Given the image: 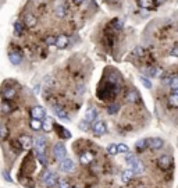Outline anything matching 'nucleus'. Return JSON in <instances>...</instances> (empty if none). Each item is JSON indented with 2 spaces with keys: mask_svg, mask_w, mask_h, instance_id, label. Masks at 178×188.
<instances>
[{
  "mask_svg": "<svg viewBox=\"0 0 178 188\" xmlns=\"http://www.w3.org/2000/svg\"><path fill=\"white\" fill-rule=\"evenodd\" d=\"M34 147H35V153L38 155V158L40 159L42 163H45V151H46V139L45 137H42V135H38L36 138L34 139Z\"/></svg>",
  "mask_w": 178,
  "mask_h": 188,
  "instance_id": "obj_1",
  "label": "nucleus"
},
{
  "mask_svg": "<svg viewBox=\"0 0 178 188\" xmlns=\"http://www.w3.org/2000/svg\"><path fill=\"white\" fill-rule=\"evenodd\" d=\"M60 170L63 171V173H73L74 170H75V163H74L71 159L66 158L63 159V160H60Z\"/></svg>",
  "mask_w": 178,
  "mask_h": 188,
  "instance_id": "obj_2",
  "label": "nucleus"
},
{
  "mask_svg": "<svg viewBox=\"0 0 178 188\" xmlns=\"http://www.w3.org/2000/svg\"><path fill=\"white\" fill-rule=\"evenodd\" d=\"M42 181H43V184L46 187H53V185H56L57 177L53 173H50L49 170H45L43 174H42Z\"/></svg>",
  "mask_w": 178,
  "mask_h": 188,
  "instance_id": "obj_3",
  "label": "nucleus"
},
{
  "mask_svg": "<svg viewBox=\"0 0 178 188\" xmlns=\"http://www.w3.org/2000/svg\"><path fill=\"white\" fill-rule=\"evenodd\" d=\"M53 153H54V158L59 159V160H63V159L67 158V149L64 147L63 144H56L53 147Z\"/></svg>",
  "mask_w": 178,
  "mask_h": 188,
  "instance_id": "obj_4",
  "label": "nucleus"
},
{
  "mask_svg": "<svg viewBox=\"0 0 178 188\" xmlns=\"http://www.w3.org/2000/svg\"><path fill=\"white\" fill-rule=\"evenodd\" d=\"M31 116H32V119L40 120V119L46 117V112H45V109L42 108V106H35V108H32V110H31Z\"/></svg>",
  "mask_w": 178,
  "mask_h": 188,
  "instance_id": "obj_5",
  "label": "nucleus"
},
{
  "mask_svg": "<svg viewBox=\"0 0 178 188\" xmlns=\"http://www.w3.org/2000/svg\"><path fill=\"white\" fill-rule=\"evenodd\" d=\"M148 141V147L152 149H161L164 145V141L161 138H149Z\"/></svg>",
  "mask_w": 178,
  "mask_h": 188,
  "instance_id": "obj_6",
  "label": "nucleus"
},
{
  "mask_svg": "<svg viewBox=\"0 0 178 188\" xmlns=\"http://www.w3.org/2000/svg\"><path fill=\"white\" fill-rule=\"evenodd\" d=\"M106 131H107V128H106L105 123L103 121H95V124H93V132H95V135L100 137V135L106 134Z\"/></svg>",
  "mask_w": 178,
  "mask_h": 188,
  "instance_id": "obj_7",
  "label": "nucleus"
},
{
  "mask_svg": "<svg viewBox=\"0 0 178 188\" xmlns=\"http://www.w3.org/2000/svg\"><path fill=\"white\" fill-rule=\"evenodd\" d=\"M159 166L161 169H168L170 166H173V158L167 156V155H163V156L159 158Z\"/></svg>",
  "mask_w": 178,
  "mask_h": 188,
  "instance_id": "obj_8",
  "label": "nucleus"
},
{
  "mask_svg": "<svg viewBox=\"0 0 178 188\" xmlns=\"http://www.w3.org/2000/svg\"><path fill=\"white\" fill-rule=\"evenodd\" d=\"M131 167H132V170H131V171H132V173H134V174H142V173H143V171H145L143 163H142L141 160H138V159L134 162V163L131 164Z\"/></svg>",
  "mask_w": 178,
  "mask_h": 188,
  "instance_id": "obj_9",
  "label": "nucleus"
},
{
  "mask_svg": "<svg viewBox=\"0 0 178 188\" xmlns=\"http://www.w3.org/2000/svg\"><path fill=\"white\" fill-rule=\"evenodd\" d=\"M54 45H56L59 49H64V47H67V45H68V38H67L66 35H59V36L56 38Z\"/></svg>",
  "mask_w": 178,
  "mask_h": 188,
  "instance_id": "obj_10",
  "label": "nucleus"
},
{
  "mask_svg": "<svg viewBox=\"0 0 178 188\" xmlns=\"http://www.w3.org/2000/svg\"><path fill=\"white\" fill-rule=\"evenodd\" d=\"M18 142H20V147H21V148L28 149V148L32 147V138L28 137V135H22V137H20Z\"/></svg>",
  "mask_w": 178,
  "mask_h": 188,
  "instance_id": "obj_11",
  "label": "nucleus"
},
{
  "mask_svg": "<svg viewBox=\"0 0 178 188\" xmlns=\"http://www.w3.org/2000/svg\"><path fill=\"white\" fill-rule=\"evenodd\" d=\"M96 117H98V112H96L95 108H90V109L86 110V113H85V120H86L88 123L95 121Z\"/></svg>",
  "mask_w": 178,
  "mask_h": 188,
  "instance_id": "obj_12",
  "label": "nucleus"
},
{
  "mask_svg": "<svg viewBox=\"0 0 178 188\" xmlns=\"http://www.w3.org/2000/svg\"><path fill=\"white\" fill-rule=\"evenodd\" d=\"M79 160L82 164H89L90 162L93 160V153L92 152H84V153L79 156Z\"/></svg>",
  "mask_w": 178,
  "mask_h": 188,
  "instance_id": "obj_13",
  "label": "nucleus"
},
{
  "mask_svg": "<svg viewBox=\"0 0 178 188\" xmlns=\"http://www.w3.org/2000/svg\"><path fill=\"white\" fill-rule=\"evenodd\" d=\"M8 59H10V61H11L13 64H15V66H17V64L21 63L22 56H21L20 53H18V52H11V53L8 54Z\"/></svg>",
  "mask_w": 178,
  "mask_h": 188,
  "instance_id": "obj_14",
  "label": "nucleus"
},
{
  "mask_svg": "<svg viewBox=\"0 0 178 188\" xmlns=\"http://www.w3.org/2000/svg\"><path fill=\"white\" fill-rule=\"evenodd\" d=\"M168 85H170L173 93H177V91H178V77L177 75L170 77V78H168Z\"/></svg>",
  "mask_w": 178,
  "mask_h": 188,
  "instance_id": "obj_15",
  "label": "nucleus"
},
{
  "mask_svg": "<svg viewBox=\"0 0 178 188\" xmlns=\"http://www.w3.org/2000/svg\"><path fill=\"white\" fill-rule=\"evenodd\" d=\"M132 177H134V173H132L131 170H124L121 173V183H124V184H127V183H129V181L132 180Z\"/></svg>",
  "mask_w": 178,
  "mask_h": 188,
  "instance_id": "obj_16",
  "label": "nucleus"
},
{
  "mask_svg": "<svg viewBox=\"0 0 178 188\" xmlns=\"http://www.w3.org/2000/svg\"><path fill=\"white\" fill-rule=\"evenodd\" d=\"M15 96V89L14 88H4L3 89V98L6 100H11Z\"/></svg>",
  "mask_w": 178,
  "mask_h": 188,
  "instance_id": "obj_17",
  "label": "nucleus"
},
{
  "mask_svg": "<svg viewBox=\"0 0 178 188\" xmlns=\"http://www.w3.org/2000/svg\"><path fill=\"white\" fill-rule=\"evenodd\" d=\"M127 100L128 102H131V103H134V102H137V100H139V93L137 92V91H129L128 92V95H127Z\"/></svg>",
  "mask_w": 178,
  "mask_h": 188,
  "instance_id": "obj_18",
  "label": "nucleus"
},
{
  "mask_svg": "<svg viewBox=\"0 0 178 188\" xmlns=\"http://www.w3.org/2000/svg\"><path fill=\"white\" fill-rule=\"evenodd\" d=\"M25 24L28 25V27H35V25H36V17H34V15L32 14H27L25 15Z\"/></svg>",
  "mask_w": 178,
  "mask_h": 188,
  "instance_id": "obj_19",
  "label": "nucleus"
},
{
  "mask_svg": "<svg viewBox=\"0 0 178 188\" xmlns=\"http://www.w3.org/2000/svg\"><path fill=\"white\" fill-rule=\"evenodd\" d=\"M42 128H45V131H51V128H53V121H51V119L49 117H45V121L42 123Z\"/></svg>",
  "mask_w": 178,
  "mask_h": 188,
  "instance_id": "obj_20",
  "label": "nucleus"
},
{
  "mask_svg": "<svg viewBox=\"0 0 178 188\" xmlns=\"http://www.w3.org/2000/svg\"><path fill=\"white\" fill-rule=\"evenodd\" d=\"M54 113L59 119H67V112L60 106H54Z\"/></svg>",
  "mask_w": 178,
  "mask_h": 188,
  "instance_id": "obj_21",
  "label": "nucleus"
},
{
  "mask_svg": "<svg viewBox=\"0 0 178 188\" xmlns=\"http://www.w3.org/2000/svg\"><path fill=\"white\" fill-rule=\"evenodd\" d=\"M138 4L142 8H152L153 7V0H138Z\"/></svg>",
  "mask_w": 178,
  "mask_h": 188,
  "instance_id": "obj_22",
  "label": "nucleus"
},
{
  "mask_svg": "<svg viewBox=\"0 0 178 188\" xmlns=\"http://www.w3.org/2000/svg\"><path fill=\"white\" fill-rule=\"evenodd\" d=\"M31 128L35 130V131H39L42 128V121L40 120H36V119H32L31 120Z\"/></svg>",
  "mask_w": 178,
  "mask_h": 188,
  "instance_id": "obj_23",
  "label": "nucleus"
},
{
  "mask_svg": "<svg viewBox=\"0 0 178 188\" xmlns=\"http://www.w3.org/2000/svg\"><path fill=\"white\" fill-rule=\"evenodd\" d=\"M56 15L57 17H60V18L66 17V7H64L63 4H59L56 7Z\"/></svg>",
  "mask_w": 178,
  "mask_h": 188,
  "instance_id": "obj_24",
  "label": "nucleus"
},
{
  "mask_svg": "<svg viewBox=\"0 0 178 188\" xmlns=\"http://www.w3.org/2000/svg\"><path fill=\"white\" fill-rule=\"evenodd\" d=\"M168 103H170V106H173V108H177L178 106V93H173V95L168 98Z\"/></svg>",
  "mask_w": 178,
  "mask_h": 188,
  "instance_id": "obj_25",
  "label": "nucleus"
},
{
  "mask_svg": "<svg viewBox=\"0 0 178 188\" xmlns=\"http://www.w3.org/2000/svg\"><path fill=\"white\" fill-rule=\"evenodd\" d=\"M106 151H107L109 155H117V144H110L107 145V148H106Z\"/></svg>",
  "mask_w": 178,
  "mask_h": 188,
  "instance_id": "obj_26",
  "label": "nucleus"
},
{
  "mask_svg": "<svg viewBox=\"0 0 178 188\" xmlns=\"http://www.w3.org/2000/svg\"><path fill=\"white\" fill-rule=\"evenodd\" d=\"M148 148V141L146 139H139L137 142V149L138 151H143V149Z\"/></svg>",
  "mask_w": 178,
  "mask_h": 188,
  "instance_id": "obj_27",
  "label": "nucleus"
},
{
  "mask_svg": "<svg viewBox=\"0 0 178 188\" xmlns=\"http://www.w3.org/2000/svg\"><path fill=\"white\" fill-rule=\"evenodd\" d=\"M7 134H8V130L7 127H6V124H0V138L2 139H4L6 137H7Z\"/></svg>",
  "mask_w": 178,
  "mask_h": 188,
  "instance_id": "obj_28",
  "label": "nucleus"
},
{
  "mask_svg": "<svg viewBox=\"0 0 178 188\" xmlns=\"http://www.w3.org/2000/svg\"><path fill=\"white\" fill-rule=\"evenodd\" d=\"M57 185H59V188H71L70 184L67 183V180H64V178H57Z\"/></svg>",
  "mask_w": 178,
  "mask_h": 188,
  "instance_id": "obj_29",
  "label": "nucleus"
},
{
  "mask_svg": "<svg viewBox=\"0 0 178 188\" xmlns=\"http://www.w3.org/2000/svg\"><path fill=\"white\" fill-rule=\"evenodd\" d=\"M57 130L61 132V137L63 138H71V132L68 131V130H66V128H63V127H57Z\"/></svg>",
  "mask_w": 178,
  "mask_h": 188,
  "instance_id": "obj_30",
  "label": "nucleus"
},
{
  "mask_svg": "<svg viewBox=\"0 0 178 188\" xmlns=\"http://www.w3.org/2000/svg\"><path fill=\"white\" fill-rule=\"evenodd\" d=\"M129 151L127 145H124V144H118L117 145V153L120 152V153H127V152Z\"/></svg>",
  "mask_w": 178,
  "mask_h": 188,
  "instance_id": "obj_31",
  "label": "nucleus"
},
{
  "mask_svg": "<svg viewBox=\"0 0 178 188\" xmlns=\"http://www.w3.org/2000/svg\"><path fill=\"white\" fill-rule=\"evenodd\" d=\"M118 109H120L118 105H110L107 108V113H109V114H114V113L118 112Z\"/></svg>",
  "mask_w": 178,
  "mask_h": 188,
  "instance_id": "obj_32",
  "label": "nucleus"
},
{
  "mask_svg": "<svg viewBox=\"0 0 178 188\" xmlns=\"http://www.w3.org/2000/svg\"><path fill=\"white\" fill-rule=\"evenodd\" d=\"M89 127H90V123H88L86 120H82V121L79 123V128H81V130H84V131L89 130Z\"/></svg>",
  "mask_w": 178,
  "mask_h": 188,
  "instance_id": "obj_33",
  "label": "nucleus"
},
{
  "mask_svg": "<svg viewBox=\"0 0 178 188\" xmlns=\"http://www.w3.org/2000/svg\"><path fill=\"white\" fill-rule=\"evenodd\" d=\"M139 80H141V82L143 84L146 88H149V89L152 88V82H150V81H149L148 78H145V77H139Z\"/></svg>",
  "mask_w": 178,
  "mask_h": 188,
  "instance_id": "obj_34",
  "label": "nucleus"
},
{
  "mask_svg": "<svg viewBox=\"0 0 178 188\" xmlns=\"http://www.w3.org/2000/svg\"><path fill=\"white\" fill-rule=\"evenodd\" d=\"M14 28H15V35H21V34H22V27H21V22H15Z\"/></svg>",
  "mask_w": 178,
  "mask_h": 188,
  "instance_id": "obj_35",
  "label": "nucleus"
},
{
  "mask_svg": "<svg viewBox=\"0 0 178 188\" xmlns=\"http://www.w3.org/2000/svg\"><path fill=\"white\" fill-rule=\"evenodd\" d=\"M45 42H46V45H54L56 38H54V36H47L46 39H45Z\"/></svg>",
  "mask_w": 178,
  "mask_h": 188,
  "instance_id": "obj_36",
  "label": "nucleus"
},
{
  "mask_svg": "<svg viewBox=\"0 0 178 188\" xmlns=\"http://www.w3.org/2000/svg\"><path fill=\"white\" fill-rule=\"evenodd\" d=\"M2 110H3V113H8V112H11V108L4 102V103L2 105Z\"/></svg>",
  "mask_w": 178,
  "mask_h": 188,
  "instance_id": "obj_37",
  "label": "nucleus"
},
{
  "mask_svg": "<svg viewBox=\"0 0 178 188\" xmlns=\"http://www.w3.org/2000/svg\"><path fill=\"white\" fill-rule=\"evenodd\" d=\"M135 160H137V158H135L134 155H128V156H127V163L129 164V166H131V164L134 163Z\"/></svg>",
  "mask_w": 178,
  "mask_h": 188,
  "instance_id": "obj_38",
  "label": "nucleus"
},
{
  "mask_svg": "<svg viewBox=\"0 0 178 188\" xmlns=\"http://www.w3.org/2000/svg\"><path fill=\"white\" fill-rule=\"evenodd\" d=\"M3 176H4V180L7 181V183H13V178L10 177V174H8L7 171H3Z\"/></svg>",
  "mask_w": 178,
  "mask_h": 188,
  "instance_id": "obj_39",
  "label": "nucleus"
},
{
  "mask_svg": "<svg viewBox=\"0 0 178 188\" xmlns=\"http://www.w3.org/2000/svg\"><path fill=\"white\" fill-rule=\"evenodd\" d=\"M177 54H178V46H174L173 50H171V56H173V57H177Z\"/></svg>",
  "mask_w": 178,
  "mask_h": 188,
  "instance_id": "obj_40",
  "label": "nucleus"
},
{
  "mask_svg": "<svg viewBox=\"0 0 178 188\" xmlns=\"http://www.w3.org/2000/svg\"><path fill=\"white\" fill-rule=\"evenodd\" d=\"M74 2H75V3H78V4H79V3H84V2H85V0H74Z\"/></svg>",
  "mask_w": 178,
  "mask_h": 188,
  "instance_id": "obj_41",
  "label": "nucleus"
}]
</instances>
